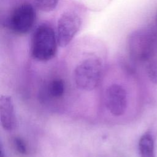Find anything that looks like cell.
Here are the masks:
<instances>
[{"label": "cell", "mask_w": 157, "mask_h": 157, "mask_svg": "<svg viewBox=\"0 0 157 157\" xmlns=\"http://www.w3.org/2000/svg\"><path fill=\"white\" fill-rule=\"evenodd\" d=\"M56 30L48 22H42L33 30L30 40V54L39 61L53 59L58 52Z\"/></svg>", "instance_id": "obj_1"}, {"label": "cell", "mask_w": 157, "mask_h": 157, "mask_svg": "<svg viewBox=\"0 0 157 157\" xmlns=\"http://www.w3.org/2000/svg\"><path fill=\"white\" fill-rule=\"evenodd\" d=\"M83 24V10L73 5L65 9L59 16L56 25V33L59 47L69 45Z\"/></svg>", "instance_id": "obj_2"}, {"label": "cell", "mask_w": 157, "mask_h": 157, "mask_svg": "<svg viewBox=\"0 0 157 157\" xmlns=\"http://www.w3.org/2000/svg\"><path fill=\"white\" fill-rule=\"evenodd\" d=\"M36 8L28 1L15 6L3 21V25L11 33L24 36L34 29L36 19Z\"/></svg>", "instance_id": "obj_3"}, {"label": "cell", "mask_w": 157, "mask_h": 157, "mask_svg": "<svg viewBox=\"0 0 157 157\" xmlns=\"http://www.w3.org/2000/svg\"><path fill=\"white\" fill-rule=\"evenodd\" d=\"M102 74V61L98 56H90L77 64L73 72V78L78 88L91 91L98 86Z\"/></svg>", "instance_id": "obj_4"}, {"label": "cell", "mask_w": 157, "mask_h": 157, "mask_svg": "<svg viewBox=\"0 0 157 157\" xmlns=\"http://www.w3.org/2000/svg\"><path fill=\"white\" fill-rule=\"evenodd\" d=\"M105 105L112 115L119 117L124 114L127 107V94L120 84L109 85L105 93Z\"/></svg>", "instance_id": "obj_5"}, {"label": "cell", "mask_w": 157, "mask_h": 157, "mask_svg": "<svg viewBox=\"0 0 157 157\" xmlns=\"http://www.w3.org/2000/svg\"><path fill=\"white\" fill-rule=\"evenodd\" d=\"M0 120L2 127L7 131H13L17 127V120L13 103L9 96H1Z\"/></svg>", "instance_id": "obj_6"}, {"label": "cell", "mask_w": 157, "mask_h": 157, "mask_svg": "<svg viewBox=\"0 0 157 157\" xmlns=\"http://www.w3.org/2000/svg\"><path fill=\"white\" fill-rule=\"evenodd\" d=\"M139 151L140 157H155L154 141L150 132H146L141 136L139 142Z\"/></svg>", "instance_id": "obj_7"}, {"label": "cell", "mask_w": 157, "mask_h": 157, "mask_svg": "<svg viewBox=\"0 0 157 157\" xmlns=\"http://www.w3.org/2000/svg\"><path fill=\"white\" fill-rule=\"evenodd\" d=\"M64 81L60 78H53L48 85V91L49 94L53 98H59L65 91Z\"/></svg>", "instance_id": "obj_8"}, {"label": "cell", "mask_w": 157, "mask_h": 157, "mask_svg": "<svg viewBox=\"0 0 157 157\" xmlns=\"http://www.w3.org/2000/svg\"><path fill=\"white\" fill-rule=\"evenodd\" d=\"M59 1L60 0H33V3L39 10L50 13L57 8Z\"/></svg>", "instance_id": "obj_9"}, {"label": "cell", "mask_w": 157, "mask_h": 157, "mask_svg": "<svg viewBox=\"0 0 157 157\" xmlns=\"http://www.w3.org/2000/svg\"><path fill=\"white\" fill-rule=\"evenodd\" d=\"M147 72L150 80L157 83V60L150 61L147 66Z\"/></svg>", "instance_id": "obj_10"}, {"label": "cell", "mask_w": 157, "mask_h": 157, "mask_svg": "<svg viewBox=\"0 0 157 157\" xmlns=\"http://www.w3.org/2000/svg\"><path fill=\"white\" fill-rule=\"evenodd\" d=\"M13 145L16 150L21 155H26L28 153V148L25 142L21 137H15L13 139Z\"/></svg>", "instance_id": "obj_11"}, {"label": "cell", "mask_w": 157, "mask_h": 157, "mask_svg": "<svg viewBox=\"0 0 157 157\" xmlns=\"http://www.w3.org/2000/svg\"><path fill=\"white\" fill-rule=\"evenodd\" d=\"M0 157H4L3 150H2V145L1 146V152H0Z\"/></svg>", "instance_id": "obj_12"}]
</instances>
